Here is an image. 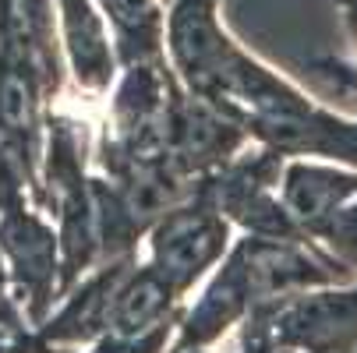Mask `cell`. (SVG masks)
<instances>
[{
	"label": "cell",
	"mask_w": 357,
	"mask_h": 353,
	"mask_svg": "<svg viewBox=\"0 0 357 353\" xmlns=\"http://www.w3.org/2000/svg\"><path fill=\"white\" fill-rule=\"evenodd\" d=\"M163 39L184 81L206 99L244 57L220 22V0H174L163 22Z\"/></svg>",
	"instance_id": "cell-1"
},
{
	"label": "cell",
	"mask_w": 357,
	"mask_h": 353,
	"mask_svg": "<svg viewBox=\"0 0 357 353\" xmlns=\"http://www.w3.org/2000/svg\"><path fill=\"white\" fill-rule=\"evenodd\" d=\"M167 300H170V286L156 272H149V276L135 279L128 290L117 293V300H114V325L124 329V332H135L145 322L156 318Z\"/></svg>",
	"instance_id": "cell-5"
},
{
	"label": "cell",
	"mask_w": 357,
	"mask_h": 353,
	"mask_svg": "<svg viewBox=\"0 0 357 353\" xmlns=\"http://www.w3.org/2000/svg\"><path fill=\"white\" fill-rule=\"evenodd\" d=\"M57 8H61L64 42H68L78 78L89 88L107 85L114 74V49H110V36L96 0H57Z\"/></svg>",
	"instance_id": "cell-3"
},
{
	"label": "cell",
	"mask_w": 357,
	"mask_h": 353,
	"mask_svg": "<svg viewBox=\"0 0 357 353\" xmlns=\"http://www.w3.org/2000/svg\"><path fill=\"white\" fill-rule=\"evenodd\" d=\"M354 191H357V177L340 173V170L308 166V163H294L287 170V187H283L290 212L308 223L333 216Z\"/></svg>",
	"instance_id": "cell-4"
},
{
	"label": "cell",
	"mask_w": 357,
	"mask_h": 353,
	"mask_svg": "<svg viewBox=\"0 0 357 353\" xmlns=\"http://www.w3.org/2000/svg\"><path fill=\"white\" fill-rule=\"evenodd\" d=\"M227 244V226L206 209H184L174 212L156 230V276L167 286L184 290L202 269L213 265Z\"/></svg>",
	"instance_id": "cell-2"
}]
</instances>
